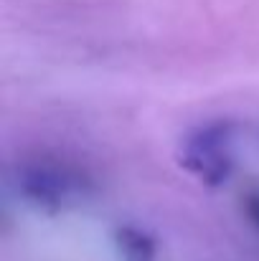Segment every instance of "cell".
Masks as SVG:
<instances>
[{
	"mask_svg": "<svg viewBox=\"0 0 259 261\" xmlns=\"http://www.w3.org/2000/svg\"><path fill=\"white\" fill-rule=\"evenodd\" d=\"M180 165L211 188L224 185L234 170V127L214 122L196 129L183 145Z\"/></svg>",
	"mask_w": 259,
	"mask_h": 261,
	"instance_id": "obj_2",
	"label": "cell"
},
{
	"mask_svg": "<svg viewBox=\"0 0 259 261\" xmlns=\"http://www.w3.org/2000/svg\"><path fill=\"white\" fill-rule=\"evenodd\" d=\"M114 249L120 261H155L153 236L135 226H120L114 231Z\"/></svg>",
	"mask_w": 259,
	"mask_h": 261,
	"instance_id": "obj_3",
	"label": "cell"
},
{
	"mask_svg": "<svg viewBox=\"0 0 259 261\" xmlns=\"http://www.w3.org/2000/svg\"><path fill=\"white\" fill-rule=\"evenodd\" d=\"M247 213H249V218L257 223V228H259V193H252V195H247Z\"/></svg>",
	"mask_w": 259,
	"mask_h": 261,
	"instance_id": "obj_4",
	"label": "cell"
},
{
	"mask_svg": "<svg viewBox=\"0 0 259 261\" xmlns=\"http://www.w3.org/2000/svg\"><path fill=\"white\" fill-rule=\"evenodd\" d=\"M18 193L38 211L61 213L84 203L91 193V180L61 160L36 158L18 168Z\"/></svg>",
	"mask_w": 259,
	"mask_h": 261,
	"instance_id": "obj_1",
	"label": "cell"
}]
</instances>
